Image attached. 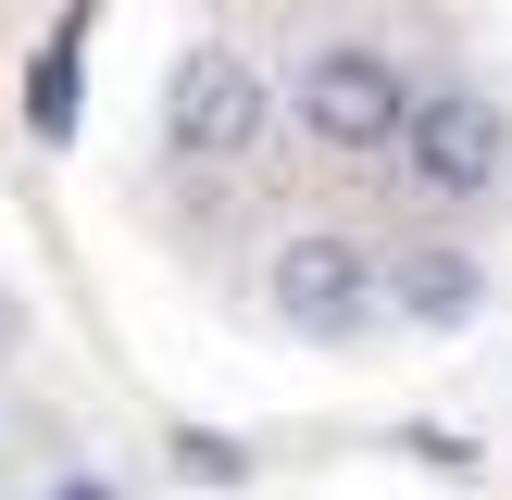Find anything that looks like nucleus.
<instances>
[{
	"label": "nucleus",
	"instance_id": "0eeeda50",
	"mask_svg": "<svg viewBox=\"0 0 512 500\" xmlns=\"http://www.w3.org/2000/svg\"><path fill=\"white\" fill-rule=\"evenodd\" d=\"M50 500H125V488H113V475H63Z\"/></svg>",
	"mask_w": 512,
	"mask_h": 500
},
{
	"label": "nucleus",
	"instance_id": "7ed1b4c3",
	"mask_svg": "<svg viewBox=\"0 0 512 500\" xmlns=\"http://www.w3.org/2000/svg\"><path fill=\"white\" fill-rule=\"evenodd\" d=\"M288 113H300V138H313V150H338V163H375V150H400L413 75H400V63H388L375 38H325L313 63H300Z\"/></svg>",
	"mask_w": 512,
	"mask_h": 500
},
{
	"label": "nucleus",
	"instance_id": "f257e3e1",
	"mask_svg": "<svg viewBox=\"0 0 512 500\" xmlns=\"http://www.w3.org/2000/svg\"><path fill=\"white\" fill-rule=\"evenodd\" d=\"M400 175L425 200H500L512 188V100L500 88H413L400 113Z\"/></svg>",
	"mask_w": 512,
	"mask_h": 500
},
{
	"label": "nucleus",
	"instance_id": "f03ea898",
	"mask_svg": "<svg viewBox=\"0 0 512 500\" xmlns=\"http://www.w3.org/2000/svg\"><path fill=\"white\" fill-rule=\"evenodd\" d=\"M263 138H275L263 63H250V50H225V38L175 50V75H163V150H175V163H250Z\"/></svg>",
	"mask_w": 512,
	"mask_h": 500
},
{
	"label": "nucleus",
	"instance_id": "20e7f679",
	"mask_svg": "<svg viewBox=\"0 0 512 500\" xmlns=\"http://www.w3.org/2000/svg\"><path fill=\"white\" fill-rule=\"evenodd\" d=\"M375 288H388V275H375V250L338 238V225H300V238L275 250V275H263V300H275V325H288V338H350Z\"/></svg>",
	"mask_w": 512,
	"mask_h": 500
},
{
	"label": "nucleus",
	"instance_id": "39448f33",
	"mask_svg": "<svg viewBox=\"0 0 512 500\" xmlns=\"http://www.w3.org/2000/svg\"><path fill=\"white\" fill-rule=\"evenodd\" d=\"M400 325H425V338H450V325H475V300H488V275L463 263V250H413V263L388 275Z\"/></svg>",
	"mask_w": 512,
	"mask_h": 500
},
{
	"label": "nucleus",
	"instance_id": "423d86ee",
	"mask_svg": "<svg viewBox=\"0 0 512 500\" xmlns=\"http://www.w3.org/2000/svg\"><path fill=\"white\" fill-rule=\"evenodd\" d=\"M75 50H88V13H63V38H50L38 63H25V125H38L50 150L75 138Z\"/></svg>",
	"mask_w": 512,
	"mask_h": 500
}]
</instances>
